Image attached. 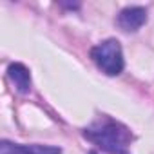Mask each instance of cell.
I'll return each mask as SVG.
<instances>
[{
    "label": "cell",
    "instance_id": "3957f363",
    "mask_svg": "<svg viewBox=\"0 0 154 154\" xmlns=\"http://www.w3.org/2000/svg\"><path fill=\"white\" fill-rule=\"evenodd\" d=\"M147 22V9L141 6H129L123 8L116 18V24L122 31L125 33H134L138 31L143 24Z\"/></svg>",
    "mask_w": 154,
    "mask_h": 154
},
{
    "label": "cell",
    "instance_id": "6da1fadb",
    "mask_svg": "<svg viewBox=\"0 0 154 154\" xmlns=\"http://www.w3.org/2000/svg\"><path fill=\"white\" fill-rule=\"evenodd\" d=\"M84 136L111 154H129V145L132 141L131 131L109 116H102L93 122L84 129Z\"/></svg>",
    "mask_w": 154,
    "mask_h": 154
},
{
    "label": "cell",
    "instance_id": "8992f818",
    "mask_svg": "<svg viewBox=\"0 0 154 154\" xmlns=\"http://www.w3.org/2000/svg\"><path fill=\"white\" fill-rule=\"evenodd\" d=\"M89 154H96V152H89Z\"/></svg>",
    "mask_w": 154,
    "mask_h": 154
},
{
    "label": "cell",
    "instance_id": "7a4b0ae2",
    "mask_svg": "<svg viewBox=\"0 0 154 154\" xmlns=\"http://www.w3.org/2000/svg\"><path fill=\"white\" fill-rule=\"evenodd\" d=\"M91 58L98 65V69L109 76H116L123 71V51L116 38H109L100 42L91 49Z\"/></svg>",
    "mask_w": 154,
    "mask_h": 154
},
{
    "label": "cell",
    "instance_id": "277c9868",
    "mask_svg": "<svg viewBox=\"0 0 154 154\" xmlns=\"http://www.w3.org/2000/svg\"><path fill=\"white\" fill-rule=\"evenodd\" d=\"M0 154H62V149L53 145H20L2 140L0 141Z\"/></svg>",
    "mask_w": 154,
    "mask_h": 154
},
{
    "label": "cell",
    "instance_id": "5b68a950",
    "mask_svg": "<svg viewBox=\"0 0 154 154\" xmlns=\"http://www.w3.org/2000/svg\"><path fill=\"white\" fill-rule=\"evenodd\" d=\"M8 76L11 78V82L15 84L17 91L22 94H27L31 91V72L24 63H11L8 67Z\"/></svg>",
    "mask_w": 154,
    "mask_h": 154
}]
</instances>
